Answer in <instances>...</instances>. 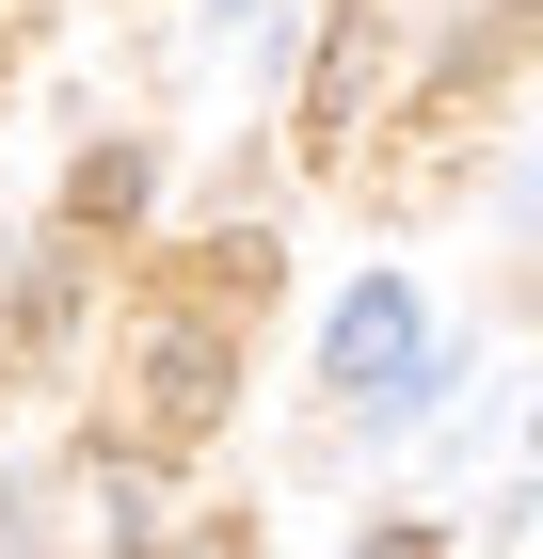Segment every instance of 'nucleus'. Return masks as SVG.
Here are the masks:
<instances>
[{
	"label": "nucleus",
	"mask_w": 543,
	"mask_h": 559,
	"mask_svg": "<svg viewBox=\"0 0 543 559\" xmlns=\"http://www.w3.org/2000/svg\"><path fill=\"white\" fill-rule=\"evenodd\" d=\"M320 384H352L368 416H400V400L432 384V320H416V288H400V272H368V288L320 320Z\"/></svg>",
	"instance_id": "obj_1"
},
{
	"label": "nucleus",
	"mask_w": 543,
	"mask_h": 559,
	"mask_svg": "<svg viewBox=\"0 0 543 559\" xmlns=\"http://www.w3.org/2000/svg\"><path fill=\"white\" fill-rule=\"evenodd\" d=\"M224 400H240V352H224V320H161V336H144V431H161V448H192Z\"/></svg>",
	"instance_id": "obj_2"
},
{
	"label": "nucleus",
	"mask_w": 543,
	"mask_h": 559,
	"mask_svg": "<svg viewBox=\"0 0 543 559\" xmlns=\"http://www.w3.org/2000/svg\"><path fill=\"white\" fill-rule=\"evenodd\" d=\"M368 81H383V16H335V48H320V81H304V129H352V112H368Z\"/></svg>",
	"instance_id": "obj_3"
},
{
	"label": "nucleus",
	"mask_w": 543,
	"mask_h": 559,
	"mask_svg": "<svg viewBox=\"0 0 543 559\" xmlns=\"http://www.w3.org/2000/svg\"><path fill=\"white\" fill-rule=\"evenodd\" d=\"M64 209H81V224H128V209H144V144H96V160H81V192H64Z\"/></svg>",
	"instance_id": "obj_4"
},
{
	"label": "nucleus",
	"mask_w": 543,
	"mask_h": 559,
	"mask_svg": "<svg viewBox=\"0 0 543 559\" xmlns=\"http://www.w3.org/2000/svg\"><path fill=\"white\" fill-rule=\"evenodd\" d=\"M511 33H543V0H496V33L463 48V64H496V48H511Z\"/></svg>",
	"instance_id": "obj_5"
}]
</instances>
